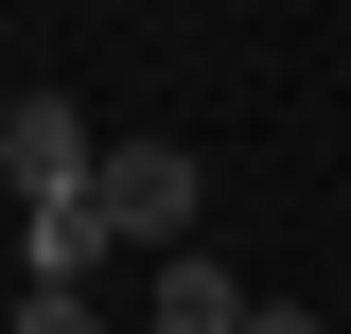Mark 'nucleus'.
I'll return each mask as SVG.
<instances>
[{
    "label": "nucleus",
    "instance_id": "1",
    "mask_svg": "<svg viewBox=\"0 0 351 334\" xmlns=\"http://www.w3.org/2000/svg\"><path fill=\"white\" fill-rule=\"evenodd\" d=\"M88 211H106V247H123V264H176V247H193V211H211V176H193V141H106Z\"/></svg>",
    "mask_w": 351,
    "mask_h": 334
},
{
    "label": "nucleus",
    "instance_id": "2",
    "mask_svg": "<svg viewBox=\"0 0 351 334\" xmlns=\"http://www.w3.org/2000/svg\"><path fill=\"white\" fill-rule=\"evenodd\" d=\"M0 176H18V211L88 194V176H106V124H88L71 88H18V106H0Z\"/></svg>",
    "mask_w": 351,
    "mask_h": 334
},
{
    "label": "nucleus",
    "instance_id": "3",
    "mask_svg": "<svg viewBox=\"0 0 351 334\" xmlns=\"http://www.w3.org/2000/svg\"><path fill=\"white\" fill-rule=\"evenodd\" d=\"M263 317V282H228L211 247H176V264H141V334H246Z\"/></svg>",
    "mask_w": 351,
    "mask_h": 334
},
{
    "label": "nucleus",
    "instance_id": "4",
    "mask_svg": "<svg viewBox=\"0 0 351 334\" xmlns=\"http://www.w3.org/2000/svg\"><path fill=\"white\" fill-rule=\"evenodd\" d=\"M106 264H123V247H106V211H88V194L18 211V282H106Z\"/></svg>",
    "mask_w": 351,
    "mask_h": 334
},
{
    "label": "nucleus",
    "instance_id": "5",
    "mask_svg": "<svg viewBox=\"0 0 351 334\" xmlns=\"http://www.w3.org/2000/svg\"><path fill=\"white\" fill-rule=\"evenodd\" d=\"M18 334H106V299L88 282H18Z\"/></svg>",
    "mask_w": 351,
    "mask_h": 334
},
{
    "label": "nucleus",
    "instance_id": "6",
    "mask_svg": "<svg viewBox=\"0 0 351 334\" xmlns=\"http://www.w3.org/2000/svg\"><path fill=\"white\" fill-rule=\"evenodd\" d=\"M246 334H334V317H316V299H263V317H246Z\"/></svg>",
    "mask_w": 351,
    "mask_h": 334
}]
</instances>
